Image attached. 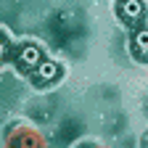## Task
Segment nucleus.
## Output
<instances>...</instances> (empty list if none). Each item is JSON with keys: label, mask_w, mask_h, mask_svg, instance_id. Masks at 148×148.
<instances>
[{"label": "nucleus", "mask_w": 148, "mask_h": 148, "mask_svg": "<svg viewBox=\"0 0 148 148\" xmlns=\"http://www.w3.org/2000/svg\"><path fill=\"white\" fill-rule=\"evenodd\" d=\"M45 61V53H42V48L37 45V42H21L16 48V53H13V58H11V64L16 66V71L21 74V77H32L34 74V69L40 66Z\"/></svg>", "instance_id": "nucleus-1"}, {"label": "nucleus", "mask_w": 148, "mask_h": 148, "mask_svg": "<svg viewBox=\"0 0 148 148\" xmlns=\"http://www.w3.org/2000/svg\"><path fill=\"white\" fill-rule=\"evenodd\" d=\"M116 16H119V21H124L127 27H143L145 21V16H148V5L143 3V0H116V5H114Z\"/></svg>", "instance_id": "nucleus-2"}, {"label": "nucleus", "mask_w": 148, "mask_h": 148, "mask_svg": "<svg viewBox=\"0 0 148 148\" xmlns=\"http://www.w3.org/2000/svg\"><path fill=\"white\" fill-rule=\"evenodd\" d=\"M32 85L37 87V90H45V87H53L56 82H61L64 79V66L58 64V61H53V58H45L40 66L34 69V74H32Z\"/></svg>", "instance_id": "nucleus-3"}, {"label": "nucleus", "mask_w": 148, "mask_h": 148, "mask_svg": "<svg viewBox=\"0 0 148 148\" xmlns=\"http://www.w3.org/2000/svg\"><path fill=\"white\" fill-rule=\"evenodd\" d=\"M5 148H48V143L34 127H13L5 138Z\"/></svg>", "instance_id": "nucleus-4"}, {"label": "nucleus", "mask_w": 148, "mask_h": 148, "mask_svg": "<svg viewBox=\"0 0 148 148\" xmlns=\"http://www.w3.org/2000/svg\"><path fill=\"white\" fill-rule=\"evenodd\" d=\"M130 53L138 61L148 64V27H135L132 29V34H130Z\"/></svg>", "instance_id": "nucleus-5"}, {"label": "nucleus", "mask_w": 148, "mask_h": 148, "mask_svg": "<svg viewBox=\"0 0 148 148\" xmlns=\"http://www.w3.org/2000/svg\"><path fill=\"white\" fill-rule=\"evenodd\" d=\"M138 148H148V130L140 135V140H138Z\"/></svg>", "instance_id": "nucleus-6"}, {"label": "nucleus", "mask_w": 148, "mask_h": 148, "mask_svg": "<svg viewBox=\"0 0 148 148\" xmlns=\"http://www.w3.org/2000/svg\"><path fill=\"white\" fill-rule=\"evenodd\" d=\"M92 148H103V145H92Z\"/></svg>", "instance_id": "nucleus-7"}]
</instances>
